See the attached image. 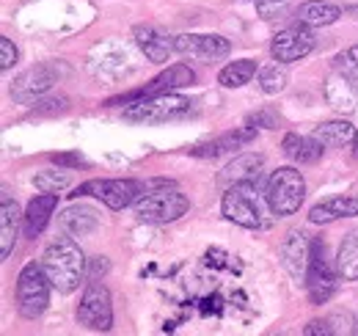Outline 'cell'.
Listing matches in <instances>:
<instances>
[{
    "mask_svg": "<svg viewBox=\"0 0 358 336\" xmlns=\"http://www.w3.org/2000/svg\"><path fill=\"white\" fill-rule=\"evenodd\" d=\"M336 273L345 281H358V229L345 234L336 253Z\"/></svg>",
    "mask_w": 358,
    "mask_h": 336,
    "instance_id": "obj_26",
    "label": "cell"
},
{
    "mask_svg": "<svg viewBox=\"0 0 358 336\" xmlns=\"http://www.w3.org/2000/svg\"><path fill=\"white\" fill-rule=\"evenodd\" d=\"M312 135L325 149H336V146H348L356 141V127L345 119H334V122H322L320 127H314Z\"/></svg>",
    "mask_w": 358,
    "mask_h": 336,
    "instance_id": "obj_22",
    "label": "cell"
},
{
    "mask_svg": "<svg viewBox=\"0 0 358 336\" xmlns=\"http://www.w3.org/2000/svg\"><path fill=\"white\" fill-rule=\"evenodd\" d=\"M336 276L331 262L325 259V248L320 240H312V262H309V273H306V287H309V300L314 306L325 303L331 295L336 293Z\"/></svg>",
    "mask_w": 358,
    "mask_h": 336,
    "instance_id": "obj_11",
    "label": "cell"
},
{
    "mask_svg": "<svg viewBox=\"0 0 358 336\" xmlns=\"http://www.w3.org/2000/svg\"><path fill=\"white\" fill-rule=\"evenodd\" d=\"M342 17V8L334 3H322V0H309L298 8V22L309 25V28H322V25H334Z\"/></svg>",
    "mask_w": 358,
    "mask_h": 336,
    "instance_id": "obj_23",
    "label": "cell"
},
{
    "mask_svg": "<svg viewBox=\"0 0 358 336\" xmlns=\"http://www.w3.org/2000/svg\"><path fill=\"white\" fill-rule=\"evenodd\" d=\"M259 122H262L265 127H275V119H273V116H265V113H259V116H251V119H248V125H259Z\"/></svg>",
    "mask_w": 358,
    "mask_h": 336,
    "instance_id": "obj_36",
    "label": "cell"
},
{
    "mask_svg": "<svg viewBox=\"0 0 358 336\" xmlns=\"http://www.w3.org/2000/svg\"><path fill=\"white\" fill-rule=\"evenodd\" d=\"M17 64V47L11 44V39H0V69L6 72V69H11Z\"/></svg>",
    "mask_w": 358,
    "mask_h": 336,
    "instance_id": "obj_32",
    "label": "cell"
},
{
    "mask_svg": "<svg viewBox=\"0 0 358 336\" xmlns=\"http://www.w3.org/2000/svg\"><path fill=\"white\" fill-rule=\"evenodd\" d=\"M20 232V207L3 193V207H0V259H8L17 243Z\"/></svg>",
    "mask_w": 358,
    "mask_h": 336,
    "instance_id": "obj_20",
    "label": "cell"
},
{
    "mask_svg": "<svg viewBox=\"0 0 358 336\" xmlns=\"http://www.w3.org/2000/svg\"><path fill=\"white\" fill-rule=\"evenodd\" d=\"M50 160L58 163V166H86V160L80 155H50Z\"/></svg>",
    "mask_w": 358,
    "mask_h": 336,
    "instance_id": "obj_33",
    "label": "cell"
},
{
    "mask_svg": "<svg viewBox=\"0 0 358 336\" xmlns=\"http://www.w3.org/2000/svg\"><path fill=\"white\" fill-rule=\"evenodd\" d=\"M281 262L295 281H306L309 262H312V240L303 232L292 229L281 243Z\"/></svg>",
    "mask_w": 358,
    "mask_h": 336,
    "instance_id": "obj_13",
    "label": "cell"
},
{
    "mask_svg": "<svg viewBox=\"0 0 358 336\" xmlns=\"http://www.w3.org/2000/svg\"><path fill=\"white\" fill-rule=\"evenodd\" d=\"M303 199H306V182H303L298 168L287 166L270 174L268 188H265V202H268L273 215L284 218V215L298 212Z\"/></svg>",
    "mask_w": 358,
    "mask_h": 336,
    "instance_id": "obj_3",
    "label": "cell"
},
{
    "mask_svg": "<svg viewBox=\"0 0 358 336\" xmlns=\"http://www.w3.org/2000/svg\"><path fill=\"white\" fill-rule=\"evenodd\" d=\"M254 75H257V61L243 58V61H231L229 66H224L221 75H218V80H221V85H226V88H237V85L251 83Z\"/></svg>",
    "mask_w": 358,
    "mask_h": 336,
    "instance_id": "obj_27",
    "label": "cell"
},
{
    "mask_svg": "<svg viewBox=\"0 0 358 336\" xmlns=\"http://www.w3.org/2000/svg\"><path fill=\"white\" fill-rule=\"evenodd\" d=\"M358 215V196H331L320 204H314L309 212L312 223H334L339 218H353Z\"/></svg>",
    "mask_w": 358,
    "mask_h": 336,
    "instance_id": "obj_17",
    "label": "cell"
},
{
    "mask_svg": "<svg viewBox=\"0 0 358 336\" xmlns=\"http://www.w3.org/2000/svg\"><path fill=\"white\" fill-rule=\"evenodd\" d=\"M193 111V102L187 97H179L174 91L169 94H157L149 99H138L124 108V119L127 122H141V125H163V122H174L182 119Z\"/></svg>",
    "mask_w": 358,
    "mask_h": 336,
    "instance_id": "obj_4",
    "label": "cell"
},
{
    "mask_svg": "<svg viewBox=\"0 0 358 336\" xmlns=\"http://www.w3.org/2000/svg\"><path fill=\"white\" fill-rule=\"evenodd\" d=\"M133 210L138 215V220H146V223H171V220H177V218H182L185 212L190 210V202L179 193L177 188L163 185L157 190H149L146 188V193H141L135 199Z\"/></svg>",
    "mask_w": 358,
    "mask_h": 336,
    "instance_id": "obj_5",
    "label": "cell"
},
{
    "mask_svg": "<svg viewBox=\"0 0 358 336\" xmlns=\"http://www.w3.org/2000/svg\"><path fill=\"white\" fill-rule=\"evenodd\" d=\"M141 190H146V185L138 182V179H91V182H83L80 188H75V193H69V196L72 199L96 196L105 207L124 210L141 196Z\"/></svg>",
    "mask_w": 358,
    "mask_h": 336,
    "instance_id": "obj_7",
    "label": "cell"
},
{
    "mask_svg": "<svg viewBox=\"0 0 358 336\" xmlns=\"http://www.w3.org/2000/svg\"><path fill=\"white\" fill-rule=\"evenodd\" d=\"M42 265H45V273L52 290L64 295L75 293L86 276V256L72 237H61L52 246H47Z\"/></svg>",
    "mask_w": 358,
    "mask_h": 336,
    "instance_id": "obj_1",
    "label": "cell"
},
{
    "mask_svg": "<svg viewBox=\"0 0 358 336\" xmlns=\"http://www.w3.org/2000/svg\"><path fill=\"white\" fill-rule=\"evenodd\" d=\"M336 66H339V72H342L358 91V44L350 47V50H345V52L336 58Z\"/></svg>",
    "mask_w": 358,
    "mask_h": 336,
    "instance_id": "obj_29",
    "label": "cell"
},
{
    "mask_svg": "<svg viewBox=\"0 0 358 336\" xmlns=\"http://www.w3.org/2000/svg\"><path fill=\"white\" fill-rule=\"evenodd\" d=\"M61 229L69 234V237H86L96 229V212L91 207H69V210L61 212Z\"/></svg>",
    "mask_w": 358,
    "mask_h": 336,
    "instance_id": "obj_24",
    "label": "cell"
},
{
    "mask_svg": "<svg viewBox=\"0 0 358 336\" xmlns=\"http://www.w3.org/2000/svg\"><path fill=\"white\" fill-rule=\"evenodd\" d=\"M34 185L42 190V193H58L69 185V174H58V171H50V174H36L34 176Z\"/></svg>",
    "mask_w": 358,
    "mask_h": 336,
    "instance_id": "obj_30",
    "label": "cell"
},
{
    "mask_svg": "<svg viewBox=\"0 0 358 336\" xmlns=\"http://www.w3.org/2000/svg\"><path fill=\"white\" fill-rule=\"evenodd\" d=\"M108 270V259L105 256H94V262H91V276L96 279L99 273H105Z\"/></svg>",
    "mask_w": 358,
    "mask_h": 336,
    "instance_id": "obj_35",
    "label": "cell"
},
{
    "mask_svg": "<svg viewBox=\"0 0 358 336\" xmlns=\"http://www.w3.org/2000/svg\"><path fill=\"white\" fill-rule=\"evenodd\" d=\"M52 83H55V75H52L50 66H34V69L22 72V75L14 80L11 97H14L17 102H22V105H31V102H36Z\"/></svg>",
    "mask_w": 358,
    "mask_h": 336,
    "instance_id": "obj_14",
    "label": "cell"
},
{
    "mask_svg": "<svg viewBox=\"0 0 358 336\" xmlns=\"http://www.w3.org/2000/svg\"><path fill=\"white\" fill-rule=\"evenodd\" d=\"M254 135H257L254 127H248V130H237V132H226V135L215 138V141H210V144H201V146L190 149V155H196V158H218V155H224V152H234V149L245 146L248 141H254Z\"/></svg>",
    "mask_w": 358,
    "mask_h": 336,
    "instance_id": "obj_19",
    "label": "cell"
},
{
    "mask_svg": "<svg viewBox=\"0 0 358 336\" xmlns=\"http://www.w3.org/2000/svg\"><path fill=\"white\" fill-rule=\"evenodd\" d=\"M325 99H328V105H331L334 111L350 113V111H356L358 91L353 88V83L339 72V75L328 78V83H325Z\"/></svg>",
    "mask_w": 358,
    "mask_h": 336,
    "instance_id": "obj_21",
    "label": "cell"
},
{
    "mask_svg": "<svg viewBox=\"0 0 358 336\" xmlns=\"http://www.w3.org/2000/svg\"><path fill=\"white\" fill-rule=\"evenodd\" d=\"M262 166H265V158H262V155H257V152L240 155V158H234V160L218 174V182H221L224 188L234 185V182H257L259 174H262Z\"/></svg>",
    "mask_w": 358,
    "mask_h": 336,
    "instance_id": "obj_16",
    "label": "cell"
},
{
    "mask_svg": "<svg viewBox=\"0 0 358 336\" xmlns=\"http://www.w3.org/2000/svg\"><path fill=\"white\" fill-rule=\"evenodd\" d=\"M312 50H314V34H312V28L303 25V22L284 28V31L275 34L273 42H270V55H273V61H278V64L301 61V58H306Z\"/></svg>",
    "mask_w": 358,
    "mask_h": 336,
    "instance_id": "obj_9",
    "label": "cell"
},
{
    "mask_svg": "<svg viewBox=\"0 0 358 336\" xmlns=\"http://www.w3.org/2000/svg\"><path fill=\"white\" fill-rule=\"evenodd\" d=\"M193 80H196V72H193L190 66L174 64V66H169V72L157 75L149 85L135 88L130 94H122V97L110 99L108 105H130V102H138V99H149V97H157V94H169V91H174V88H185V85H190Z\"/></svg>",
    "mask_w": 358,
    "mask_h": 336,
    "instance_id": "obj_10",
    "label": "cell"
},
{
    "mask_svg": "<svg viewBox=\"0 0 358 336\" xmlns=\"http://www.w3.org/2000/svg\"><path fill=\"white\" fill-rule=\"evenodd\" d=\"M284 85H287V72H284V66H278V61L259 72V88L265 94H278V91H284Z\"/></svg>",
    "mask_w": 358,
    "mask_h": 336,
    "instance_id": "obj_28",
    "label": "cell"
},
{
    "mask_svg": "<svg viewBox=\"0 0 358 336\" xmlns=\"http://www.w3.org/2000/svg\"><path fill=\"white\" fill-rule=\"evenodd\" d=\"M58 207V193H42V196H36L31 204H28V210H25V237H36V234H42L45 232V226L50 223V215L55 212Z\"/></svg>",
    "mask_w": 358,
    "mask_h": 336,
    "instance_id": "obj_18",
    "label": "cell"
},
{
    "mask_svg": "<svg viewBox=\"0 0 358 336\" xmlns=\"http://www.w3.org/2000/svg\"><path fill=\"white\" fill-rule=\"evenodd\" d=\"M66 108H69L66 97H52V99H45V102H36L34 113L36 116H55V113H64Z\"/></svg>",
    "mask_w": 358,
    "mask_h": 336,
    "instance_id": "obj_31",
    "label": "cell"
},
{
    "mask_svg": "<svg viewBox=\"0 0 358 336\" xmlns=\"http://www.w3.org/2000/svg\"><path fill=\"white\" fill-rule=\"evenodd\" d=\"M133 36H135V44L141 47V52H143L152 64H166L169 55L177 50L174 39H169L166 34H160V31L152 28V25H138L133 31Z\"/></svg>",
    "mask_w": 358,
    "mask_h": 336,
    "instance_id": "obj_15",
    "label": "cell"
},
{
    "mask_svg": "<svg viewBox=\"0 0 358 336\" xmlns=\"http://www.w3.org/2000/svg\"><path fill=\"white\" fill-rule=\"evenodd\" d=\"M177 44V52L187 55V58H196L201 64H215L229 55L231 44L224 36H215V34H182L174 39Z\"/></svg>",
    "mask_w": 358,
    "mask_h": 336,
    "instance_id": "obj_12",
    "label": "cell"
},
{
    "mask_svg": "<svg viewBox=\"0 0 358 336\" xmlns=\"http://www.w3.org/2000/svg\"><path fill=\"white\" fill-rule=\"evenodd\" d=\"M303 334L306 336H320V334H331V328H328V323L325 320H312L306 328H303Z\"/></svg>",
    "mask_w": 358,
    "mask_h": 336,
    "instance_id": "obj_34",
    "label": "cell"
},
{
    "mask_svg": "<svg viewBox=\"0 0 358 336\" xmlns=\"http://www.w3.org/2000/svg\"><path fill=\"white\" fill-rule=\"evenodd\" d=\"M353 149H356V158H358V132H356V141H353Z\"/></svg>",
    "mask_w": 358,
    "mask_h": 336,
    "instance_id": "obj_37",
    "label": "cell"
},
{
    "mask_svg": "<svg viewBox=\"0 0 358 336\" xmlns=\"http://www.w3.org/2000/svg\"><path fill=\"white\" fill-rule=\"evenodd\" d=\"M221 212L226 220L243 226V229H262L268 226L265 220V210L257 193V182H234L229 185L221 199Z\"/></svg>",
    "mask_w": 358,
    "mask_h": 336,
    "instance_id": "obj_2",
    "label": "cell"
},
{
    "mask_svg": "<svg viewBox=\"0 0 358 336\" xmlns=\"http://www.w3.org/2000/svg\"><path fill=\"white\" fill-rule=\"evenodd\" d=\"M50 279L45 273V265L28 262L17 279V309L25 320L42 317L50 303Z\"/></svg>",
    "mask_w": 358,
    "mask_h": 336,
    "instance_id": "obj_6",
    "label": "cell"
},
{
    "mask_svg": "<svg viewBox=\"0 0 358 336\" xmlns=\"http://www.w3.org/2000/svg\"><path fill=\"white\" fill-rule=\"evenodd\" d=\"M78 320L91 331H108L113 326V306H110V293L105 284L91 281L83 293V300L78 306Z\"/></svg>",
    "mask_w": 358,
    "mask_h": 336,
    "instance_id": "obj_8",
    "label": "cell"
},
{
    "mask_svg": "<svg viewBox=\"0 0 358 336\" xmlns=\"http://www.w3.org/2000/svg\"><path fill=\"white\" fill-rule=\"evenodd\" d=\"M281 149H284V155L289 158V160H295V163H317L320 158H322V144L317 141V138H301V135H287L284 138V144H281Z\"/></svg>",
    "mask_w": 358,
    "mask_h": 336,
    "instance_id": "obj_25",
    "label": "cell"
}]
</instances>
